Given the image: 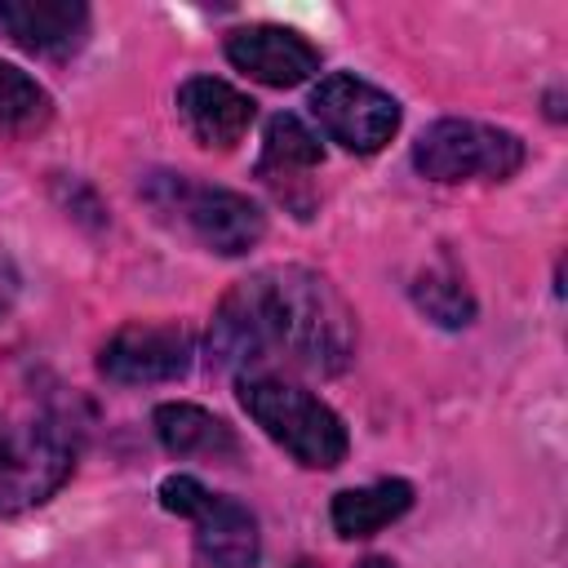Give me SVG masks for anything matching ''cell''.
Returning a JSON list of instances; mask_svg holds the SVG:
<instances>
[{
    "label": "cell",
    "mask_w": 568,
    "mask_h": 568,
    "mask_svg": "<svg viewBox=\"0 0 568 568\" xmlns=\"http://www.w3.org/2000/svg\"><path fill=\"white\" fill-rule=\"evenodd\" d=\"M355 355V311L306 266H266L240 280L209 328V359L240 377L271 368L342 373Z\"/></svg>",
    "instance_id": "1"
},
{
    "label": "cell",
    "mask_w": 568,
    "mask_h": 568,
    "mask_svg": "<svg viewBox=\"0 0 568 568\" xmlns=\"http://www.w3.org/2000/svg\"><path fill=\"white\" fill-rule=\"evenodd\" d=\"M413 506V484L408 479H377L364 488H342L333 497V528L337 537H373L386 524H395Z\"/></svg>",
    "instance_id": "13"
},
{
    "label": "cell",
    "mask_w": 568,
    "mask_h": 568,
    "mask_svg": "<svg viewBox=\"0 0 568 568\" xmlns=\"http://www.w3.org/2000/svg\"><path fill=\"white\" fill-rule=\"evenodd\" d=\"M142 195L164 222L191 231L204 248H213L222 257L248 253L266 231V217L248 195L195 182L186 173H146Z\"/></svg>",
    "instance_id": "3"
},
{
    "label": "cell",
    "mask_w": 568,
    "mask_h": 568,
    "mask_svg": "<svg viewBox=\"0 0 568 568\" xmlns=\"http://www.w3.org/2000/svg\"><path fill=\"white\" fill-rule=\"evenodd\" d=\"M160 506L195 524V550L209 568H253L262 555L257 519L235 497L209 493L195 475H169L160 484Z\"/></svg>",
    "instance_id": "5"
},
{
    "label": "cell",
    "mask_w": 568,
    "mask_h": 568,
    "mask_svg": "<svg viewBox=\"0 0 568 568\" xmlns=\"http://www.w3.org/2000/svg\"><path fill=\"white\" fill-rule=\"evenodd\" d=\"M413 164L430 182H506L524 169V142L510 129L479 120H435L413 142Z\"/></svg>",
    "instance_id": "4"
},
{
    "label": "cell",
    "mask_w": 568,
    "mask_h": 568,
    "mask_svg": "<svg viewBox=\"0 0 568 568\" xmlns=\"http://www.w3.org/2000/svg\"><path fill=\"white\" fill-rule=\"evenodd\" d=\"M253 111L257 106L248 93H240L235 84L213 80V75H191L178 89V115L186 120V129L200 146H217V151L235 146L248 133Z\"/></svg>",
    "instance_id": "11"
},
{
    "label": "cell",
    "mask_w": 568,
    "mask_h": 568,
    "mask_svg": "<svg viewBox=\"0 0 568 568\" xmlns=\"http://www.w3.org/2000/svg\"><path fill=\"white\" fill-rule=\"evenodd\" d=\"M311 111L328 129V138L355 155L382 151L399 129V102L386 89H377L359 75H346V71H333L315 84Z\"/></svg>",
    "instance_id": "7"
},
{
    "label": "cell",
    "mask_w": 568,
    "mask_h": 568,
    "mask_svg": "<svg viewBox=\"0 0 568 568\" xmlns=\"http://www.w3.org/2000/svg\"><path fill=\"white\" fill-rule=\"evenodd\" d=\"M155 435L173 457H235L240 453L235 430L200 404H160Z\"/></svg>",
    "instance_id": "12"
},
{
    "label": "cell",
    "mask_w": 568,
    "mask_h": 568,
    "mask_svg": "<svg viewBox=\"0 0 568 568\" xmlns=\"http://www.w3.org/2000/svg\"><path fill=\"white\" fill-rule=\"evenodd\" d=\"M75 466V448L53 422L0 426V515L31 510L49 501Z\"/></svg>",
    "instance_id": "6"
},
{
    "label": "cell",
    "mask_w": 568,
    "mask_h": 568,
    "mask_svg": "<svg viewBox=\"0 0 568 568\" xmlns=\"http://www.w3.org/2000/svg\"><path fill=\"white\" fill-rule=\"evenodd\" d=\"M0 36L40 58H67L89 36L80 0H0Z\"/></svg>",
    "instance_id": "10"
},
{
    "label": "cell",
    "mask_w": 568,
    "mask_h": 568,
    "mask_svg": "<svg viewBox=\"0 0 568 568\" xmlns=\"http://www.w3.org/2000/svg\"><path fill=\"white\" fill-rule=\"evenodd\" d=\"M226 58L244 75H253L271 89H293L320 71V49L306 36H297L293 27H275V22H253V27L231 31Z\"/></svg>",
    "instance_id": "9"
},
{
    "label": "cell",
    "mask_w": 568,
    "mask_h": 568,
    "mask_svg": "<svg viewBox=\"0 0 568 568\" xmlns=\"http://www.w3.org/2000/svg\"><path fill=\"white\" fill-rule=\"evenodd\" d=\"M49 111H53L49 93L27 71L0 62V129H9V133L36 129V124L49 120Z\"/></svg>",
    "instance_id": "16"
},
{
    "label": "cell",
    "mask_w": 568,
    "mask_h": 568,
    "mask_svg": "<svg viewBox=\"0 0 568 568\" xmlns=\"http://www.w3.org/2000/svg\"><path fill=\"white\" fill-rule=\"evenodd\" d=\"M359 568H395V564H390V559H364Z\"/></svg>",
    "instance_id": "17"
},
{
    "label": "cell",
    "mask_w": 568,
    "mask_h": 568,
    "mask_svg": "<svg viewBox=\"0 0 568 568\" xmlns=\"http://www.w3.org/2000/svg\"><path fill=\"white\" fill-rule=\"evenodd\" d=\"M413 302H417L435 324H444V328H466V324L475 320V297H470V288L462 284V275H453V271H426V275H417Z\"/></svg>",
    "instance_id": "15"
},
{
    "label": "cell",
    "mask_w": 568,
    "mask_h": 568,
    "mask_svg": "<svg viewBox=\"0 0 568 568\" xmlns=\"http://www.w3.org/2000/svg\"><path fill=\"white\" fill-rule=\"evenodd\" d=\"M320 160H324V146H320V138H315L297 115L284 111V115H271V120H266L257 178L284 182V178H297V173L320 169Z\"/></svg>",
    "instance_id": "14"
},
{
    "label": "cell",
    "mask_w": 568,
    "mask_h": 568,
    "mask_svg": "<svg viewBox=\"0 0 568 568\" xmlns=\"http://www.w3.org/2000/svg\"><path fill=\"white\" fill-rule=\"evenodd\" d=\"M195 355L186 324H124L98 355L102 377L120 386H155L186 377Z\"/></svg>",
    "instance_id": "8"
},
{
    "label": "cell",
    "mask_w": 568,
    "mask_h": 568,
    "mask_svg": "<svg viewBox=\"0 0 568 568\" xmlns=\"http://www.w3.org/2000/svg\"><path fill=\"white\" fill-rule=\"evenodd\" d=\"M240 404L302 466H315V470L342 466L346 444H351L346 439V426L306 386L284 382L275 373H253V377H240Z\"/></svg>",
    "instance_id": "2"
}]
</instances>
